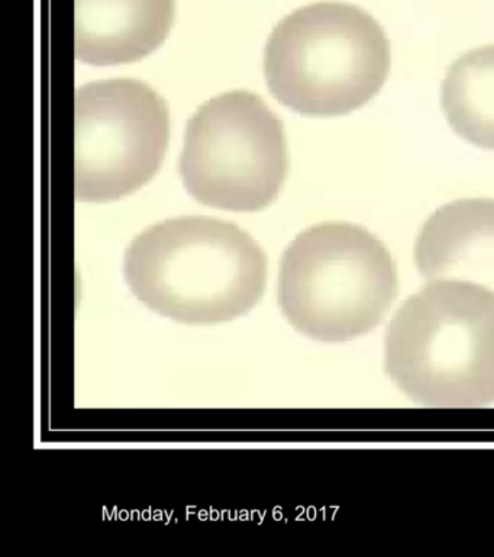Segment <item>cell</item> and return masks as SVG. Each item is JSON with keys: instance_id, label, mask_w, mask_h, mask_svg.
<instances>
[{"instance_id": "1", "label": "cell", "mask_w": 494, "mask_h": 557, "mask_svg": "<svg viewBox=\"0 0 494 557\" xmlns=\"http://www.w3.org/2000/svg\"><path fill=\"white\" fill-rule=\"evenodd\" d=\"M125 278L160 315L183 324H219L263 298L267 259L240 226L210 216L160 222L129 246Z\"/></svg>"}, {"instance_id": "2", "label": "cell", "mask_w": 494, "mask_h": 557, "mask_svg": "<svg viewBox=\"0 0 494 557\" xmlns=\"http://www.w3.org/2000/svg\"><path fill=\"white\" fill-rule=\"evenodd\" d=\"M384 366L415 403L477 408L494 403V292L433 281L390 322Z\"/></svg>"}, {"instance_id": "3", "label": "cell", "mask_w": 494, "mask_h": 557, "mask_svg": "<svg viewBox=\"0 0 494 557\" xmlns=\"http://www.w3.org/2000/svg\"><path fill=\"white\" fill-rule=\"evenodd\" d=\"M392 67L383 26L366 9L316 2L290 13L266 48L271 94L307 116H341L375 99Z\"/></svg>"}, {"instance_id": "4", "label": "cell", "mask_w": 494, "mask_h": 557, "mask_svg": "<svg viewBox=\"0 0 494 557\" xmlns=\"http://www.w3.org/2000/svg\"><path fill=\"white\" fill-rule=\"evenodd\" d=\"M397 289L396 263L388 247L351 222L311 226L281 257V311L294 329L319 342H349L370 333Z\"/></svg>"}, {"instance_id": "5", "label": "cell", "mask_w": 494, "mask_h": 557, "mask_svg": "<svg viewBox=\"0 0 494 557\" xmlns=\"http://www.w3.org/2000/svg\"><path fill=\"white\" fill-rule=\"evenodd\" d=\"M288 172L283 124L259 96L228 91L190 117L180 173L199 202L259 211L277 198Z\"/></svg>"}, {"instance_id": "6", "label": "cell", "mask_w": 494, "mask_h": 557, "mask_svg": "<svg viewBox=\"0 0 494 557\" xmlns=\"http://www.w3.org/2000/svg\"><path fill=\"white\" fill-rule=\"evenodd\" d=\"M76 198L110 202L157 173L170 138L162 96L131 78L94 82L77 90Z\"/></svg>"}, {"instance_id": "7", "label": "cell", "mask_w": 494, "mask_h": 557, "mask_svg": "<svg viewBox=\"0 0 494 557\" xmlns=\"http://www.w3.org/2000/svg\"><path fill=\"white\" fill-rule=\"evenodd\" d=\"M428 281L476 283L494 292V198H463L429 215L415 243Z\"/></svg>"}, {"instance_id": "8", "label": "cell", "mask_w": 494, "mask_h": 557, "mask_svg": "<svg viewBox=\"0 0 494 557\" xmlns=\"http://www.w3.org/2000/svg\"><path fill=\"white\" fill-rule=\"evenodd\" d=\"M175 0H76V57L84 63H132L170 33Z\"/></svg>"}, {"instance_id": "9", "label": "cell", "mask_w": 494, "mask_h": 557, "mask_svg": "<svg viewBox=\"0 0 494 557\" xmlns=\"http://www.w3.org/2000/svg\"><path fill=\"white\" fill-rule=\"evenodd\" d=\"M441 107L458 137L494 151V44L467 51L449 65Z\"/></svg>"}]
</instances>
